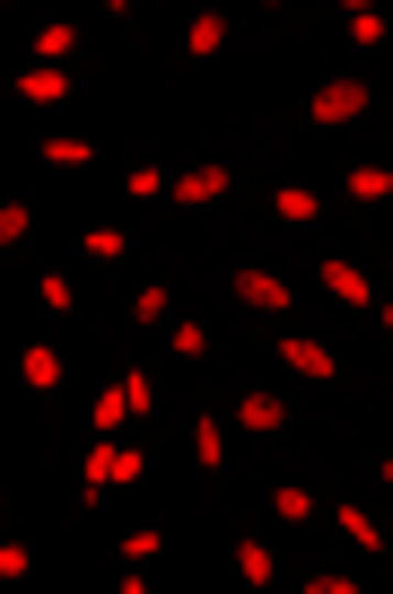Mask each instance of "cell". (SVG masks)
Here are the masks:
<instances>
[{"instance_id": "6da1fadb", "label": "cell", "mask_w": 393, "mask_h": 594, "mask_svg": "<svg viewBox=\"0 0 393 594\" xmlns=\"http://www.w3.org/2000/svg\"><path fill=\"white\" fill-rule=\"evenodd\" d=\"M368 106H376L368 79H324V88L306 97V122H315V131H341V122H359Z\"/></svg>"}, {"instance_id": "7a4b0ae2", "label": "cell", "mask_w": 393, "mask_h": 594, "mask_svg": "<svg viewBox=\"0 0 393 594\" xmlns=\"http://www.w3.org/2000/svg\"><path fill=\"white\" fill-rule=\"evenodd\" d=\"M228 184H237V166L210 158V166H184V175H175V202H184V210H210V202H228Z\"/></svg>"}, {"instance_id": "3957f363", "label": "cell", "mask_w": 393, "mask_h": 594, "mask_svg": "<svg viewBox=\"0 0 393 594\" xmlns=\"http://www.w3.org/2000/svg\"><path fill=\"white\" fill-rule=\"evenodd\" d=\"M237 298H245L254 315H288V306H297V298H288V280H280V271H254V262L237 271Z\"/></svg>"}, {"instance_id": "277c9868", "label": "cell", "mask_w": 393, "mask_h": 594, "mask_svg": "<svg viewBox=\"0 0 393 594\" xmlns=\"http://www.w3.org/2000/svg\"><path fill=\"white\" fill-rule=\"evenodd\" d=\"M237 429H245V438H280V429H288V402L245 385V393H237Z\"/></svg>"}, {"instance_id": "5b68a950", "label": "cell", "mask_w": 393, "mask_h": 594, "mask_svg": "<svg viewBox=\"0 0 393 594\" xmlns=\"http://www.w3.org/2000/svg\"><path fill=\"white\" fill-rule=\"evenodd\" d=\"M280 367H297V376H315V385L341 376V358L324 350V342H306V333H280Z\"/></svg>"}, {"instance_id": "8992f818", "label": "cell", "mask_w": 393, "mask_h": 594, "mask_svg": "<svg viewBox=\"0 0 393 594\" xmlns=\"http://www.w3.org/2000/svg\"><path fill=\"white\" fill-rule=\"evenodd\" d=\"M324 289H332L341 306H376V289L359 280V262H324Z\"/></svg>"}, {"instance_id": "52a82bcc", "label": "cell", "mask_w": 393, "mask_h": 594, "mask_svg": "<svg viewBox=\"0 0 393 594\" xmlns=\"http://www.w3.org/2000/svg\"><path fill=\"white\" fill-rule=\"evenodd\" d=\"M18 97H26V106H62V97H70V79H62V71H44V62H35V71H26V79H18Z\"/></svg>"}, {"instance_id": "ba28073f", "label": "cell", "mask_w": 393, "mask_h": 594, "mask_svg": "<svg viewBox=\"0 0 393 594\" xmlns=\"http://www.w3.org/2000/svg\"><path fill=\"white\" fill-rule=\"evenodd\" d=\"M271 210H280L288 228H306V219H324V202H315L306 184H280V193H271Z\"/></svg>"}, {"instance_id": "9c48e42d", "label": "cell", "mask_w": 393, "mask_h": 594, "mask_svg": "<svg viewBox=\"0 0 393 594\" xmlns=\"http://www.w3.org/2000/svg\"><path fill=\"white\" fill-rule=\"evenodd\" d=\"M193 464H201V473L228 464V429H219V420H193Z\"/></svg>"}, {"instance_id": "30bf717a", "label": "cell", "mask_w": 393, "mask_h": 594, "mask_svg": "<svg viewBox=\"0 0 393 594\" xmlns=\"http://www.w3.org/2000/svg\"><path fill=\"white\" fill-rule=\"evenodd\" d=\"M385 193H393V166H376V158H368V166H350V202H368V210H376Z\"/></svg>"}, {"instance_id": "8fae6325", "label": "cell", "mask_w": 393, "mask_h": 594, "mask_svg": "<svg viewBox=\"0 0 393 594\" xmlns=\"http://www.w3.org/2000/svg\"><path fill=\"white\" fill-rule=\"evenodd\" d=\"M341 18H350V44H368V53L385 44V9H368V0H350Z\"/></svg>"}, {"instance_id": "7c38bea8", "label": "cell", "mask_w": 393, "mask_h": 594, "mask_svg": "<svg viewBox=\"0 0 393 594\" xmlns=\"http://www.w3.org/2000/svg\"><path fill=\"white\" fill-rule=\"evenodd\" d=\"M271 516H280V525H306V516H315V489L280 480V489H271Z\"/></svg>"}, {"instance_id": "4fadbf2b", "label": "cell", "mask_w": 393, "mask_h": 594, "mask_svg": "<svg viewBox=\"0 0 393 594\" xmlns=\"http://www.w3.org/2000/svg\"><path fill=\"white\" fill-rule=\"evenodd\" d=\"M18 376H26L35 393H53V385H62V358H53V350H44V342H35V350L18 358Z\"/></svg>"}, {"instance_id": "5bb4252c", "label": "cell", "mask_w": 393, "mask_h": 594, "mask_svg": "<svg viewBox=\"0 0 393 594\" xmlns=\"http://www.w3.org/2000/svg\"><path fill=\"white\" fill-rule=\"evenodd\" d=\"M88 420H97V429H106V438H114V429H123V420H131V385H106V393H97V411H88Z\"/></svg>"}, {"instance_id": "9a60e30c", "label": "cell", "mask_w": 393, "mask_h": 594, "mask_svg": "<svg viewBox=\"0 0 393 594\" xmlns=\"http://www.w3.org/2000/svg\"><path fill=\"white\" fill-rule=\"evenodd\" d=\"M106 489H114V438L88 446V498H106Z\"/></svg>"}, {"instance_id": "2e32d148", "label": "cell", "mask_w": 393, "mask_h": 594, "mask_svg": "<svg viewBox=\"0 0 393 594\" xmlns=\"http://www.w3.org/2000/svg\"><path fill=\"white\" fill-rule=\"evenodd\" d=\"M237 577H245V586H271V551H262L254 533L237 542Z\"/></svg>"}, {"instance_id": "e0dca14e", "label": "cell", "mask_w": 393, "mask_h": 594, "mask_svg": "<svg viewBox=\"0 0 393 594\" xmlns=\"http://www.w3.org/2000/svg\"><path fill=\"white\" fill-rule=\"evenodd\" d=\"M184 44H193V53H201V62H210V53H219V44H228V18H193V26H184Z\"/></svg>"}, {"instance_id": "ac0fdd59", "label": "cell", "mask_w": 393, "mask_h": 594, "mask_svg": "<svg viewBox=\"0 0 393 594\" xmlns=\"http://www.w3.org/2000/svg\"><path fill=\"white\" fill-rule=\"evenodd\" d=\"M131 315H140V324H175V289H140Z\"/></svg>"}, {"instance_id": "d6986e66", "label": "cell", "mask_w": 393, "mask_h": 594, "mask_svg": "<svg viewBox=\"0 0 393 594\" xmlns=\"http://www.w3.org/2000/svg\"><path fill=\"white\" fill-rule=\"evenodd\" d=\"M166 350H175V358H201V350H210V333L184 315V324H166Z\"/></svg>"}, {"instance_id": "ffe728a7", "label": "cell", "mask_w": 393, "mask_h": 594, "mask_svg": "<svg viewBox=\"0 0 393 594\" xmlns=\"http://www.w3.org/2000/svg\"><path fill=\"white\" fill-rule=\"evenodd\" d=\"M44 158H53V166H97V149H88V140H70V131H62V140H44Z\"/></svg>"}, {"instance_id": "44dd1931", "label": "cell", "mask_w": 393, "mask_h": 594, "mask_svg": "<svg viewBox=\"0 0 393 594\" xmlns=\"http://www.w3.org/2000/svg\"><path fill=\"white\" fill-rule=\"evenodd\" d=\"M26 228H35V210L26 202H0V245H26Z\"/></svg>"}, {"instance_id": "7402d4cb", "label": "cell", "mask_w": 393, "mask_h": 594, "mask_svg": "<svg viewBox=\"0 0 393 594\" xmlns=\"http://www.w3.org/2000/svg\"><path fill=\"white\" fill-rule=\"evenodd\" d=\"M35 298H44V315H62V306H79V289H70L62 271H44V289H35Z\"/></svg>"}, {"instance_id": "603a6c76", "label": "cell", "mask_w": 393, "mask_h": 594, "mask_svg": "<svg viewBox=\"0 0 393 594\" xmlns=\"http://www.w3.org/2000/svg\"><path fill=\"white\" fill-rule=\"evenodd\" d=\"M341 533H350V542H368V551L385 542V525H376V516H359V507H341Z\"/></svg>"}, {"instance_id": "cb8c5ba5", "label": "cell", "mask_w": 393, "mask_h": 594, "mask_svg": "<svg viewBox=\"0 0 393 594\" xmlns=\"http://www.w3.org/2000/svg\"><path fill=\"white\" fill-rule=\"evenodd\" d=\"M62 53H70V26H44V35H35V62H44V71H53V62H62Z\"/></svg>"}, {"instance_id": "d4e9b609", "label": "cell", "mask_w": 393, "mask_h": 594, "mask_svg": "<svg viewBox=\"0 0 393 594\" xmlns=\"http://www.w3.org/2000/svg\"><path fill=\"white\" fill-rule=\"evenodd\" d=\"M376 473H385V480H393V455H385V464H376Z\"/></svg>"}, {"instance_id": "484cf974", "label": "cell", "mask_w": 393, "mask_h": 594, "mask_svg": "<svg viewBox=\"0 0 393 594\" xmlns=\"http://www.w3.org/2000/svg\"><path fill=\"white\" fill-rule=\"evenodd\" d=\"M385 342H393V306H385Z\"/></svg>"}]
</instances>
